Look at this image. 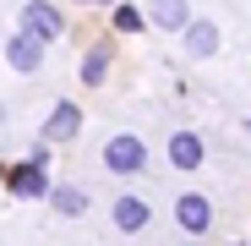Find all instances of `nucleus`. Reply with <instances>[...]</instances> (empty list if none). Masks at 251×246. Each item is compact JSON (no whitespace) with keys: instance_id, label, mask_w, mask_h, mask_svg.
<instances>
[{"instance_id":"obj_1","label":"nucleus","mask_w":251,"mask_h":246,"mask_svg":"<svg viewBox=\"0 0 251 246\" xmlns=\"http://www.w3.org/2000/svg\"><path fill=\"white\" fill-rule=\"evenodd\" d=\"M50 142H38L27 159H17L11 170H6V191L17 197V202H44L50 197Z\"/></svg>"},{"instance_id":"obj_2","label":"nucleus","mask_w":251,"mask_h":246,"mask_svg":"<svg viewBox=\"0 0 251 246\" xmlns=\"http://www.w3.org/2000/svg\"><path fill=\"white\" fill-rule=\"evenodd\" d=\"M99 159H104L109 175H142V170H148V142H142L137 132H115Z\"/></svg>"},{"instance_id":"obj_3","label":"nucleus","mask_w":251,"mask_h":246,"mask_svg":"<svg viewBox=\"0 0 251 246\" xmlns=\"http://www.w3.org/2000/svg\"><path fill=\"white\" fill-rule=\"evenodd\" d=\"M44 55H50V44L38 33H27V27H17L11 38H6V66L17 71V77H38L44 71Z\"/></svg>"},{"instance_id":"obj_4","label":"nucleus","mask_w":251,"mask_h":246,"mask_svg":"<svg viewBox=\"0 0 251 246\" xmlns=\"http://www.w3.org/2000/svg\"><path fill=\"white\" fill-rule=\"evenodd\" d=\"M44 137L50 148H66V142H76L82 137V104H71V99H55L50 104V115H44Z\"/></svg>"},{"instance_id":"obj_5","label":"nucleus","mask_w":251,"mask_h":246,"mask_svg":"<svg viewBox=\"0 0 251 246\" xmlns=\"http://www.w3.org/2000/svg\"><path fill=\"white\" fill-rule=\"evenodd\" d=\"M17 27H27V33L44 38V44H55V38L66 33V11L55 6V0H27V6L17 11Z\"/></svg>"},{"instance_id":"obj_6","label":"nucleus","mask_w":251,"mask_h":246,"mask_svg":"<svg viewBox=\"0 0 251 246\" xmlns=\"http://www.w3.org/2000/svg\"><path fill=\"white\" fill-rule=\"evenodd\" d=\"M180 44H186V55H191V60H213V55L224 50V33H219V22H213V17H191V22L180 27Z\"/></svg>"},{"instance_id":"obj_7","label":"nucleus","mask_w":251,"mask_h":246,"mask_svg":"<svg viewBox=\"0 0 251 246\" xmlns=\"http://www.w3.org/2000/svg\"><path fill=\"white\" fill-rule=\"evenodd\" d=\"M175 224L186 235H207V230H213V197H207V191H180L175 197Z\"/></svg>"},{"instance_id":"obj_8","label":"nucleus","mask_w":251,"mask_h":246,"mask_svg":"<svg viewBox=\"0 0 251 246\" xmlns=\"http://www.w3.org/2000/svg\"><path fill=\"white\" fill-rule=\"evenodd\" d=\"M148 219H153V208H148V197H137V191H120V197H115V208H109V224H115L120 235L148 230Z\"/></svg>"},{"instance_id":"obj_9","label":"nucleus","mask_w":251,"mask_h":246,"mask_svg":"<svg viewBox=\"0 0 251 246\" xmlns=\"http://www.w3.org/2000/svg\"><path fill=\"white\" fill-rule=\"evenodd\" d=\"M202 159H207V142L197 137V132H170V164L175 170H202Z\"/></svg>"},{"instance_id":"obj_10","label":"nucleus","mask_w":251,"mask_h":246,"mask_svg":"<svg viewBox=\"0 0 251 246\" xmlns=\"http://www.w3.org/2000/svg\"><path fill=\"white\" fill-rule=\"evenodd\" d=\"M109 60H115V50L104 44V38L82 50V60H76V77H82V88H104V77H109Z\"/></svg>"},{"instance_id":"obj_11","label":"nucleus","mask_w":251,"mask_h":246,"mask_svg":"<svg viewBox=\"0 0 251 246\" xmlns=\"http://www.w3.org/2000/svg\"><path fill=\"white\" fill-rule=\"evenodd\" d=\"M50 208L60 214V219H82V214H88L93 208V197H88V186H50Z\"/></svg>"},{"instance_id":"obj_12","label":"nucleus","mask_w":251,"mask_h":246,"mask_svg":"<svg viewBox=\"0 0 251 246\" xmlns=\"http://www.w3.org/2000/svg\"><path fill=\"white\" fill-rule=\"evenodd\" d=\"M148 22L164 27V33H180L191 22V6H186V0H148Z\"/></svg>"},{"instance_id":"obj_13","label":"nucleus","mask_w":251,"mask_h":246,"mask_svg":"<svg viewBox=\"0 0 251 246\" xmlns=\"http://www.w3.org/2000/svg\"><path fill=\"white\" fill-rule=\"evenodd\" d=\"M109 27H115V33H148V11L115 0V6H109Z\"/></svg>"},{"instance_id":"obj_14","label":"nucleus","mask_w":251,"mask_h":246,"mask_svg":"<svg viewBox=\"0 0 251 246\" xmlns=\"http://www.w3.org/2000/svg\"><path fill=\"white\" fill-rule=\"evenodd\" d=\"M82 6H115V0H82Z\"/></svg>"},{"instance_id":"obj_15","label":"nucleus","mask_w":251,"mask_h":246,"mask_svg":"<svg viewBox=\"0 0 251 246\" xmlns=\"http://www.w3.org/2000/svg\"><path fill=\"white\" fill-rule=\"evenodd\" d=\"M0 126H6V104H0Z\"/></svg>"}]
</instances>
